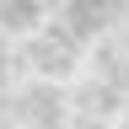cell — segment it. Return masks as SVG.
Wrapping results in <instances>:
<instances>
[{
	"instance_id": "cell-1",
	"label": "cell",
	"mask_w": 129,
	"mask_h": 129,
	"mask_svg": "<svg viewBox=\"0 0 129 129\" xmlns=\"http://www.w3.org/2000/svg\"><path fill=\"white\" fill-rule=\"evenodd\" d=\"M102 22H108V6H86V0L70 6V32H97Z\"/></svg>"
},
{
	"instance_id": "cell-2",
	"label": "cell",
	"mask_w": 129,
	"mask_h": 129,
	"mask_svg": "<svg viewBox=\"0 0 129 129\" xmlns=\"http://www.w3.org/2000/svg\"><path fill=\"white\" fill-rule=\"evenodd\" d=\"M0 22L6 27H32L38 22V6L32 0H11V6H0Z\"/></svg>"
}]
</instances>
